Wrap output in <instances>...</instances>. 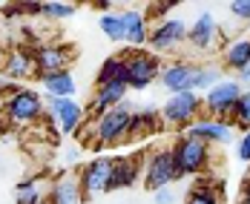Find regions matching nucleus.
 Instances as JSON below:
<instances>
[{
  "label": "nucleus",
  "mask_w": 250,
  "mask_h": 204,
  "mask_svg": "<svg viewBox=\"0 0 250 204\" xmlns=\"http://www.w3.org/2000/svg\"><path fill=\"white\" fill-rule=\"evenodd\" d=\"M132 112L135 106L126 98L124 103L112 106L109 112H104L95 118L92 124V147L95 150H104V147H118L129 138V124H132Z\"/></svg>",
  "instance_id": "nucleus-1"
},
{
  "label": "nucleus",
  "mask_w": 250,
  "mask_h": 204,
  "mask_svg": "<svg viewBox=\"0 0 250 204\" xmlns=\"http://www.w3.org/2000/svg\"><path fill=\"white\" fill-rule=\"evenodd\" d=\"M46 115V106L38 89H26V86H15V92H9L3 98V118L12 127H29L35 121H41Z\"/></svg>",
  "instance_id": "nucleus-2"
},
{
  "label": "nucleus",
  "mask_w": 250,
  "mask_h": 204,
  "mask_svg": "<svg viewBox=\"0 0 250 204\" xmlns=\"http://www.w3.org/2000/svg\"><path fill=\"white\" fill-rule=\"evenodd\" d=\"M170 150H173V161H175L178 179L207 173V167H210V161H213L210 144H204V141H199V138H190V135H178Z\"/></svg>",
  "instance_id": "nucleus-3"
},
{
  "label": "nucleus",
  "mask_w": 250,
  "mask_h": 204,
  "mask_svg": "<svg viewBox=\"0 0 250 204\" xmlns=\"http://www.w3.org/2000/svg\"><path fill=\"white\" fill-rule=\"evenodd\" d=\"M201 109H204V98L199 92H175V95H167V101L161 103V121L167 127L187 129L204 115Z\"/></svg>",
  "instance_id": "nucleus-4"
},
{
  "label": "nucleus",
  "mask_w": 250,
  "mask_h": 204,
  "mask_svg": "<svg viewBox=\"0 0 250 204\" xmlns=\"http://www.w3.org/2000/svg\"><path fill=\"white\" fill-rule=\"evenodd\" d=\"M124 63H126V86L135 89V92L152 86L158 81V75H161V69H164L161 58L144 49H126Z\"/></svg>",
  "instance_id": "nucleus-5"
},
{
  "label": "nucleus",
  "mask_w": 250,
  "mask_h": 204,
  "mask_svg": "<svg viewBox=\"0 0 250 204\" xmlns=\"http://www.w3.org/2000/svg\"><path fill=\"white\" fill-rule=\"evenodd\" d=\"M187 43V23L181 18H161L155 26H150V41L147 46L152 49V55H173Z\"/></svg>",
  "instance_id": "nucleus-6"
},
{
  "label": "nucleus",
  "mask_w": 250,
  "mask_h": 204,
  "mask_svg": "<svg viewBox=\"0 0 250 204\" xmlns=\"http://www.w3.org/2000/svg\"><path fill=\"white\" fill-rule=\"evenodd\" d=\"M242 83L236 78H225L219 81L210 92H204V115L207 118H216V121H227L233 115V106L242 95Z\"/></svg>",
  "instance_id": "nucleus-7"
},
{
  "label": "nucleus",
  "mask_w": 250,
  "mask_h": 204,
  "mask_svg": "<svg viewBox=\"0 0 250 204\" xmlns=\"http://www.w3.org/2000/svg\"><path fill=\"white\" fill-rule=\"evenodd\" d=\"M112 170H115V158H106V155H98V158H92L89 164H83L81 173H78L83 199L112 193Z\"/></svg>",
  "instance_id": "nucleus-8"
},
{
  "label": "nucleus",
  "mask_w": 250,
  "mask_h": 204,
  "mask_svg": "<svg viewBox=\"0 0 250 204\" xmlns=\"http://www.w3.org/2000/svg\"><path fill=\"white\" fill-rule=\"evenodd\" d=\"M43 106L61 135H75L86 124V112L75 98H43Z\"/></svg>",
  "instance_id": "nucleus-9"
},
{
  "label": "nucleus",
  "mask_w": 250,
  "mask_h": 204,
  "mask_svg": "<svg viewBox=\"0 0 250 204\" xmlns=\"http://www.w3.org/2000/svg\"><path fill=\"white\" fill-rule=\"evenodd\" d=\"M144 187L155 193L161 187H173V181H178V173H175V161H173V150H152L144 161Z\"/></svg>",
  "instance_id": "nucleus-10"
},
{
  "label": "nucleus",
  "mask_w": 250,
  "mask_h": 204,
  "mask_svg": "<svg viewBox=\"0 0 250 204\" xmlns=\"http://www.w3.org/2000/svg\"><path fill=\"white\" fill-rule=\"evenodd\" d=\"M219 38H222V26L216 20L213 12H201L196 15V20L187 26V43L193 52H213L219 46Z\"/></svg>",
  "instance_id": "nucleus-11"
},
{
  "label": "nucleus",
  "mask_w": 250,
  "mask_h": 204,
  "mask_svg": "<svg viewBox=\"0 0 250 204\" xmlns=\"http://www.w3.org/2000/svg\"><path fill=\"white\" fill-rule=\"evenodd\" d=\"M196 75H199V63L193 61H173V63H164L158 83L161 89H167V95L175 92H196Z\"/></svg>",
  "instance_id": "nucleus-12"
},
{
  "label": "nucleus",
  "mask_w": 250,
  "mask_h": 204,
  "mask_svg": "<svg viewBox=\"0 0 250 204\" xmlns=\"http://www.w3.org/2000/svg\"><path fill=\"white\" fill-rule=\"evenodd\" d=\"M75 52L63 43H41L35 49V63H38V75H52V72H63L69 69Z\"/></svg>",
  "instance_id": "nucleus-13"
},
{
  "label": "nucleus",
  "mask_w": 250,
  "mask_h": 204,
  "mask_svg": "<svg viewBox=\"0 0 250 204\" xmlns=\"http://www.w3.org/2000/svg\"><path fill=\"white\" fill-rule=\"evenodd\" d=\"M184 135L199 138L204 144H230V141H233V124H230V121H216V118L201 115L196 124H190V127L184 129Z\"/></svg>",
  "instance_id": "nucleus-14"
},
{
  "label": "nucleus",
  "mask_w": 250,
  "mask_h": 204,
  "mask_svg": "<svg viewBox=\"0 0 250 204\" xmlns=\"http://www.w3.org/2000/svg\"><path fill=\"white\" fill-rule=\"evenodd\" d=\"M121 20H124V43H129V49H144L150 41V20L144 9H124Z\"/></svg>",
  "instance_id": "nucleus-15"
},
{
  "label": "nucleus",
  "mask_w": 250,
  "mask_h": 204,
  "mask_svg": "<svg viewBox=\"0 0 250 204\" xmlns=\"http://www.w3.org/2000/svg\"><path fill=\"white\" fill-rule=\"evenodd\" d=\"M126 92H129L126 83H104V86H95L92 103H89V118H98V115H104V112H109L112 106L124 103Z\"/></svg>",
  "instance_id": "nucleus-16"
},
{
  "label": "nucleus",
  "mask_w": 250,
  "mask_h": 204,
  "mask_svg": "<svg viewBox=\"0 0 250 204\" xmlns=\"http://www.w3.org/2000/svg\"><path fill=\"white\" fill-rule=\"evenodd\" d=\"M38 75V63H35V52L32 49H12L3 61V78L9 81H26V78Z\"/></svg>",
  "instance_id": "nucleus-17"
},
{
  "label": "nucleus",
  "mask_w": 250,
  "mask_h": 204,
  "mask_svg": "<svg viewBox=\"0 0 250 204\" xmlns=\"http://www.w3.org/2000/svg\"><path fill=\"white\" fill-rule=\"evenodd\" d=\"M83 202V190H81V181L78 176H58L52 181L49 193H46V204H81Z\"/></svg>",
  "instance_id": "nucleus-18"
},
{
  "label": "nucleus",
  "mask_w": 250,
  "mask_h": 204,
  "mask_svg": "<svg viewBox=\"0 0 250 204\" xmlns=\"http://www.w3.org/2000/svg\"><path fill=\"white\" fill-rule=\"evenodd\" d=\"M41 81V89H43V98H72L78 92L75 75L69 69L63 72H52V75H38Z\"/></svg>",
  "instance_id": "nucleus-19"
},
{
  "label": "nucleus",
  "mask_w": 250,
  "mask_h": 204,
  "mask_svg": "<svg viewBox=\"0 0 250 204\" xmlns=\"http://www.w3.org/2000/svg\"><path fill=\"white\" fill-rule=\"evenodd\" d=\"M222 63H225L230 72H239L250 63V38L248 35H239V38H230L222 49Z\"/></svg>",
  "instance_id": "nucleus-20"
},
{
  "label": "nucleus",
  "mask_w": 250,
  "mask_h": 204,
  "mask_svg": "<svg viewBox=\"0 0 250 204\" xmlns=\"http://www.w3.org/2000/svg\"><path fill=\"white\" fill-rule=\"evenodd\" d=\"M161 127H164V121H161V112H158L155 106L135 109V112H132V124H129V138H147V135H155Z\"/></svg>",
  "instance_id": "nucleus-21"
},
{
  "label": "nucleus",
  "mask_w": 250,
  "mask_h": 204,
  "mask_svg": "<svg viewBox=\"0 0 250 204\" xmlns=\"http://www.w3.org/2000/svg\"><path fill=\"white\" fill-rule=\"evenodd\" d=\"M141 179V167L135 158H115V170H112V190H126V187H135V181Z\"/></svg>",
  "instance_id": "nucleus-22"
},
{
  "label": "nucleus",
  "mask_w": 250,
  "mask_h": 204,
  "mask_svg": "<svg viewBox=\"0 0 250 204\" xmlns=\"http://www.w3.org/2000/svg\"><path fill=\"white\" fill-rule=\"evenodd\" d=\"M104 83H126V63L124 55H112L106 58L98 66V75H95V86H104Z\"/></svg>",
  "instance_id": "nucleus-23"
},
{
  "label": "nucleus",
  "mask_w": 250,
  "mask_h": 204,
  "mask_svg": "<svg viewBox=\"0 0 250 204\" xmlns=\"http://www.w3.org/2000/svg\"><path fill=\"white\" fill-rule=\"evenodd\" d=\"M184 204H222V190L213 187L210 181L199 179V184L190 187V193H187Z\"/></svg>",
  "instance_id": "nucleus-24"
},
{
  "label": "nucleus",
  "mask_w": 250,
  "mask_h": 204,
  "mask_svg": "<svg viewBox=\"0 0 250 204\" xmlns=\"http://www.w3.org/2000/svg\"><path fill=\"white\" fill-rule=\"evenodd\" d=\"M15 204H46L43 190L35 179H23L15 184Z\"/></svg>",
  "instance_id": "nucleus-25"
},
{
  "label": "nucleus",
  "mask_w": 250,
  "mask_h": 204,
  "mask_svg": "<svg viewBox=\"0 0 250 204\" xmlns=\"http://www.w3.org/2000/svg\"><path fill=\"white\" fill-rule=\"evenodd\" d=\"M98 29L112 41V43H121V41H124V20H121V12H106V15H101Z\"/></svg>",
  "instance_id": "nucleus-26"
},
{
  "label": "nucleus",
  "mask_w": 250,
  "mask_h": 204,
  "mask_svg": "<svg viewBox=\"0 0 250 204\" xmlns=\"http://www.w3.org/2000/svg\"><path fill=\"white\" fill-rule=\"evenodd\" d=\"M219 81H225V75H222L219 66H213V63H199V75H196V92H199V95H201V89L210 92Z\"/></svg>",
  "instance_id": "nucleus-27"
},
{
  "label": "nucleus",
  "mask_w": 250,
  "mask_h": 204,
  "mask_svg": "<svg viewBox=\"0 0 250 204\" xmlns=\"http://www.w3.org/2000/svg\"><path fill=\"white\" fill-rule=\"evenodd\" d=\"M230 124L239 127L242 132L250 129V89H245V92L239 95V101L233 106V115H230Z\"/></svg>",
  "instance_id": "nucleus-28"
},
{
  "label": "nucleus",
  "mask_w": 250,
  "mask_h": 204,
  "mask_svg": "<svg viewBox=\"0 0 250 204\" xmlns=\"http://www.w3.org/2000/svg\"><path fill=\"white\" fill-rule=\"evenodd\" d=\"M78 12L75 3H43V18H52V20H66Z\"/></svg>",
  "instance_id": "nucleus-29"
},
{
  "label": "nucleus",
  "mask_w": 250,
  "mask_h": 204,
  "mask_svg": "<svg viewBox=\"0 0 250 204\" xmlns=\"http://www.w3.org/2000/svg\"><path fill=\"white\" fill-rule=\"evenodd\" d=\"M227 12H230L236 20L250 23V0H233V3H227Z\"/></svg>",
  "instance_id": "nucleus-30"
},
{
  "label": "nucleus",
  "mask_w": 250,
  "mask_h": 204,
  "mask_svg": "<svg viewBox=\"0 0 250 204\" xmlns=\"http://www.w3.org/2000/svg\"><path fill=\"white\" fill-rule=\"evenodd\" d=\"M236 155H239L245 164H250V129L242 132V138H239V144H236Z\"/></svg>",
  "instance_id": "nucleus-31"
},
{
  "label": "nucleus",
  "mask_w": 250,
  "mask_h": 204,
  "mask_svg": "<svg viewBox=\"0 0 250 204\" xmlns=\"http://www.w3.org/2000/svg\"><path fill=\"white\" fill-rule=\"evenodd\" d=\"M152 202L155 204H175V190L173 187H161L152 193Z\"/></svg>",
  "instance_id": "nucleus-32"
},
{
  "label": "nucleus",
  "mask_w": 250,
  "mask_h": 204,
  "mask_svg": "<svg viewBox=\"0 0 250 204\" xmlns=\"http://www.w3.org/2000/svg\"><path fill=\"white\" fill-rule=\"evenodd\" d=\"M236 81H239L242 86H245V83H250V63L245 66V69H239V72H236Z\"/></svg>",
  "instance_id": "nucleus-33"
},
{
  "label": "nucleus",
  "mask_w": 250,
  "mask_h": 204,
  "mask_svg": "<svg viewBox=\"0 0 250 204\" xmlns=\"http://www.w3.org/2000/svg\"><path fill=\"white\" fill-rule=\"evenodd\" d=\"M239 204H250V179L245 181V187H242V199H239Z\"/></svg>",
  "instance_id": "nucleus-34"
},
{
  "label": "nucleus",
  "mask_w": 250,
  "mask_h": 204,
  "mask_svg": "<svg viewBox=\"0 0 250 204\" xmlns=\"http://www.w3.org/2000/svg\"><path fill=\"white\" fill-rule=\"evenodd\" d=\"M95 9H98V12H104V15H106V12H115L109 0H101V3H95Z\"/></svg>",
  "instance_id": "nucleus-35"
},
{
  "label": "nucleus",
  "mask_w": 250,
  "mask_h": 204,
  "mask_svg": "<svg viewBox=\"0 0 250 204\" xmlns=\"http://www.w3.org/2000/svg\"><path fill=\"white\" fill-rule=\"evenodd\" d=\"M0 118H3V101H0Z\"/></svg>",
  "instance_id": "nucleus-36"
},
{
  "label": "nucleus",
  "mask_w": 250,
  "mask_h": 204,
  "mask_svg": "<svg viewBox=\"0 0 250 204\" xmlns=\"http://www.w3.org/2000/svg\"><path fill=\"white\" fill-rule=\"evenodd\" d=\"M248 29H250V23H248Z\"/></svg>",
  "instance_id": "nucleus-37"
}]
</instances>
